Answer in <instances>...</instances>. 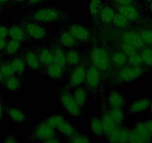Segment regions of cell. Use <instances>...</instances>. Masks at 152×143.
Here are the masks:
<instances>
[{
	"mask_svg": "<svg viewBox=\"0 0 152 143\" xmlns=\"http://www.w3.org/2000/svg\"><path fill=\"white\" fill-rule=\"evenodd\" d=\"M1 63H2V62H1V58H0V66H1V64H2Z\"/></svg>",
	"mask_w": 152,
	"mask_h": 143,
	"instance_id": "91938a15",
	"label": "cell"
},
{
	"mask_svg": "<svg viewBox=\"0 0 152 143\" xmlns=\"http://www.w3.org/2000/svg\"><path fill=\"white\" fill-rule=\"evenodd\" d=\"M25 31L31 38L34 39V40H42L46 37V29L37 23H28L26 24Z\"/></svg>",
	"mask_w": 152,
	"mask_h": 143,
	"instance_id": "30bf717a",
	"label": "cell"
},
{
	"mask_svg": "<svg viewBox=\"0 0 152 143\" xmlns=\"http://www.w3.org/2000/svg\"><path fill=\"white\" fill-rule=\"evenodd\" d=\"M7 45V41L5 39L0 38V51L5 49Z\"/></svg>",
	"mask_w": 152,
	"mask_h": 143,
	"instance_id": "7dc6e473",
	"label": "cell"
},
{
	"mask_svg": "<svg viewBox=\"0 0 152 143\" xmlns=\"http://www.w3.org/2000/svg\"><path fill=\"white\" fill-rule=\"evenodd\" d=\"M151 100L148 98H141L134 101L129 107V111L132 114L142 113L148 110Z\"/></svg>",
	"mask_w": 152,
	"mask_h": 143,
	"instance_id": "4fadbf2b",
	"label": "cell"
},
{
	"mask_svg": "<svg viewBox=\"0 0 152 143\" xmlns=\"http://www.w3.org/2000/svg\"><path fill=\"white\" fill-rule=\"evenodd\" d=\"M102 0H90L88 5L89 12L93 17L99 15L101 10L102 8Z\"/></svg>",
	"mask_w": 152,
	"mask_h": 143,
	"instance_id": "836d02e7",
	"label": "cell"
},
{
	"mask_svg": "<svg viewBox=\"0 0 152 143\" xmlns=\"http://www.w3.org/2000/svg\"><path fill=\"white\" fill-rule=\"evenodd\" d=\"M114 1L118 5H131V4H133V0H114Z\"/></svg>",
	"mask_w": 152,
	"mask_h": 143,
	"instance_id": "bcb514c9",
	"label": "cell"
},
{
	"mask_svg": "<svg viewBox=\"0 0 152 143\" xmlns=\"http://www.w3.org/2000/svg\"><path fill=\"white\" fill-rule=\"evenodd\" d=\"M121 49H122V52H123L128 57L137 53L139 51L138 49H136L134 46H131V45L128 44L126 43H123V42L121 44Z\"/></svg>",
	"mask_w": 152,
	"mask_h": 143,
	"instance_id": "b9f144b4",
	"label": "cell"
},
{
	"mask_svg": "<svg viewBox=\"0 0 152 143\" xmlns=\"http://www.w3.org/2000/svg\"><path fill=\"white\" fill-rule=\"evenodd\" d=\"M60 101H61L63 107L65 109L66 111L70 116L75 118H78V116H80V114H81L80 108L81 107L78 106V104L76 103L72 95L66 91L63 92L61 95Z\"/></svg>",
	"mask_w": 152,
	"mask_h": 143,
	"instance_id": "277c9868",
	"label": "cell"
},
{
	"mask_svg": "<svg viewBox=\"0 0 152 143\" xmlns=\"http://www.w3.org/2000/svg\"><path fill=\"white\" fill-rule=\"evenodd\" d=\"M8 116H9L10 119L14 122L17 123H22L24 122L26 119V113L23 111V110H20L17 107H12L8 110Z\"/></svg>",
	"mask_w": 152,
	"mask_h": 143,
	"instance_id": "cb8c5ba5",
	"label": "cell"
},
{
	"mask_svg": "<svg viewBox=\"0 0 152 143\" xmlns=\"http://www.w3.org/2000/svg\"><path fill=\"white\" fill-rule=\"evenodd\" d=\"M113 24L117 28H125L129 25L130 21L119 13H116L112 21Z\"/></svg>",
	"mask_w": 152,
	"mask_h": 143,
	"instance_id": "d6a6232c",
	"label": "cell"
},
{
	"mask_svg": "<svg viewBox=\"0 0 152 143\" xmlns=\"http://www.w3.org/2000/svg\"><path fill=\"white\" fill-rule=\"evenodd\" d=\"M64 121H65L64 116L60 114H55L48 117L45 122L47 125H49V126L52 127V128H55V129L56 128L57 129Z\"/></svg>",
	"mask_w": 152,
	"mask_h": 143,
	"instance_id": "d590c367",
	"label": "cell"
},
{
	"mask_svg": "<svg viewBox=\"0 0 152 143\" xmlns=\"http://www.w3.org/2000/svg\"><path fill=\"white\" fill-rule=\"evenodd\" d=\"M59 40L62 46L66 48H72L77 44L78 40H76L70 31H64L61 34Z\"/></svg>",
	"mask_w": 152,
	"mask_h": 143,
	"instance_id": "d6986e66",
	"label": "cell"
},
{
	"mask_svg": "<svg viewBox=\"0 0 152 143\" xmlns=\"http://www.w3.org/2000/svg\"><path fill=\"white\" fill-rule=\"evenodd\" d=\"M72 96L80 107H82L86 104L87 101V98H88L87 91L85 89L82 88V87H78L77 89H75V91L73 92Z\"/></svg>",
	"mask_w": 152,
	"mask_h": 143,
	"instance_id": "ffe728a7",
	"label": "cell"
},
{
	"mask_svg": "<svg viewBox=\"0 0 152 143\" xmlns=\"http://www.w3.org/2000/svg\"><path fill=\"white\" fill-rule=\"evenodd\" d=\"M5 87L11 92H16L20 89L21 86V82L20 79L16 76L10 77V78H6L5 81Z\"/></svg>",
	"mask_w": 152,
	"mask_h": 143,
	"instance_id": "1f68e13d",
	"label": "cell"
},
{
	"mask_svg": "<svg viewBox=\"0 0 152 143\" xmlns=\"http://www.w3.org/2000/svg\"><path fill=\"white\" fill-rule=\"evenodd\" d=\"M9 0H0V5H4V4L7 3Z\"/></svg>",
	"mask_w": 152,
	"mask_h": 143,
	"instance_id": "db71d44e",
	"label": "cell"
},
{
	"mask_svg": "<svg viewBox=\"0 0 152 143\" xmlns=\"http://www.w3.org/2000/svg\"><path fill=\"white\" fill-rule=\"evenodd\" d=\"M69 31L73 35V37L80 42L88 41L91 37L90 31L81 25H72L70 27Z\"/></svg>",
	"mask_w": 152,
	"mask_h": 143,
	"instance_id": "8fae6325",
	"label": "cell"
},
{
	"mask_svg": "<svg viewBox=\"0 0 152 143\" xmlns=\"http://www.w3.org/2000/svg\"><path fill=\"white\" fill-rule=\"evenodd\" d=\"M148 110H149V113H150V115H151V119H152V101L150 104V106H149Z\"/></svg>",
	"mask_w": 152,
	"mask_h": 143,
	"instance_id": "f5cc1de1",
	"label": "cell"
},
{
	"mask_svg": "<svg viewBox=\"0 0 152 143\" xmlns=\"http://www.w3.org/2000/svg\"><path fill=\"white\" fill-rule=\"evenodd\" d=\"M8 36L11 39L22 42L26 39V31L23 30L20 26H12L8 29Z\"/></svg>",
	"mask_w": 152,
	"mask_h": 143,
	"instance_id": "7402d4cb",
	"label": "cell"
},
{
	"mask_svg": "<svg viewBox=\"0 0 152 143\" xmlns=\"http://www.w3.org/2000/svg\"><path fill=\"white\" fill-rule=\"evenodd\" d=\"M128 63L131 66H142V59L141 54L137 53L131 55L128 58Z\"/></svg>",
	"mask_w": 152,
	"mask_h": 143,
	"instance_id": "ab89813d",
	"label": "cell"
},
{
	"mask_svg": "<svg viewBox=\"0 0 152 143\" xmlns=\"http://www.w3.org/2000/svg\"><path fill=\"white\" fill-rule=\"evenodd\" d=\"M134 131L137 133L140 136H141L143 139H145L147 142H150L152 141V137L149 134L147 128H146L145 124L144 121H141V122H138L135 125V128H134Z\"/></svg>",
	"mask_w": 152,
	"mask_h": 143,
	"instance_id": "4316f807",
	"label": "cell"
},
{
	"mask_svg": "<svg viewBox=\"0 0 152 143\" xmlns=\"http://www.w3.org/2000/svg\"><path fill=\"white\" fill-rule=\"evenodd\" d=\"M8 36V28L5 26H0V38L5 39Z\"/></svg>",
	"mask_w": 152,
	"mask_h": 143,
	"instance_id": "ee69618b",
	"label": "cell"
},
{
	"mask_svg": "<svg viewBox=\"0 0 152 143\" xmlns=\"http://www.w3.org/2000/svg\"><path fill=\"white\" fill-rule=\"evenodd\" d=\"M69 142L72 143H87L90 142V139L87 136L76 134L72 137L69 138Z\"/></svg>",
	"mask_w": 152,
	"mask_h": 143,
	"instance_id": "7bdbcfd3",
	"label": "cell"
},
{
	"mask_svg": "<svg viewBox=\"0 0 152 143\" xmlns=\"http://www.w3.org/2000/svg\"><path fill=\"white\" fill-rule=\"evenodd\" d=\"M53 63L61 66L65 67L66 65V53L61 48L56 47L53 51Z\"/></svg>",
	"mask_w": 152,
	"mask_h": 143,
	"instance_id": "484cf974",
	"label": "cell"
},
{
	"mask_svg": "<svg viewBox=\"0 0 152 143\" xmlns=\"http://www.w3.org/2000/svg\"><path fill=\"white\" fill-rule=\"evenodd\" d=\"M101 81L100 70L94 66H90L87 69L85 82L91 90H96L99 87Z\"/></svg>",
	"mask_w": 152,
	"mask_h": 143,
	"instance_id": "5b68a950",
	"label": "cell"
},
{
	"mask_svg": "<svg viewBox=\"0 0 152 143\" xmlns=\"http://www.w3.org/2000/svg\"><path fill=\"white\" fill-rule=\"evenodd\" d=\"M107 102L110 107H117V108H122L125 104V98L122 95L117 91H113L110 93Z\"/></svg>",
	"mask_w": 152,
	"mask_h": 143,
	"instance_id": "9a60e30c",
	"label": "cell"
},
{
	"mask_svg": "<svg viewBox=\"0 0 152 143\" xmlns=\"http://www.w3.org/2000/svg\"><path fill=\"white\" fill-rule=\"evenodd\" d=\"M38 57L41 65L47 67L50 64L53 63V52L49 49L44 48L41 49L38 54Z\"/></svg>",
	"mask_w": 152,
	"mask_h": 143,
	"instance_id": "44dd1931",
	"label": "cell"
},
{
	"mask_svg": "<svg viewBox=\"0 0 152 143\" xmlns=\"http://www.w3.org/2000/svg\"><path fill=\"white\" fill-rule=\"evenodd\" d=\"M141 56L142 59V64L146 67L151 68L152 67V47L145 46L141 49Z\"/></svg>",
	"mask_w": 152,
	"mask_h": 143,
	"instance_id": "f546056e",
	"label": "cell"
},
{
	"mask_svg": "<svg viewBox=\"0 0 152 143\" xmlns=\"http://www.w3.org/2000/svg\"><path fill=\"white\" fill-rule=\"evenodd\" d=\"M146 2H148V3H150L151 2H152V0H145Z\"/></svg>",
	"mask_w": 152,
	"mask_h": 143,
	"instance_id": "680465c9",
	"label": "cell"
},
{
	"mask_svg": "<svg viewBox=\"0 0 152 143\" xmlns=\"http://www.w3.org/2000/svg\"><path fill=\"white\" fill-rule=\"evenodd\" d=\"M11 66L14 69L15 73L22 74L26 70V63L25 62V60L20 58H16L11 62Z\"/></svg>",
	"mask_w": 152,
	"mask_h": 143,
	"instance_id": "e575fe53",
	"label": "cell"
},
{
	"mask_svg": "<svg viewBox=\"0 0 152 143\" xmlns=\"http://www.w3.org/2000/svg\"><path fill=\"white\" fill-rule=\"evenodd\" d=\"M4 142L6 143H15L17 142V139L14 136H8L6 139H5Z\"/></svg>",
	"mask_w": 152,
	"mask_h": 143,
	"instance_id": "c3c4849f",
	"label": "cell"
},
{
	"mask_svg": "<svg viewBox=\"0 0 152 143\" xmlns=\"http://www.w3.org/2000/svg\"><path fill=\"white\" fill-rule=\"evenodd\" d=\"M128 142L133 143H147V142L143 139L141 136L139 135L134 130H131L130 131L129 140Z\"/></svg>",
	"mask_w": 152,
	"mask_h": 143,
	"instance_id": "60d3db41",
	"label": "cell"
},
{
	"mask_svg": "<svg viewBox=\"0 0 152 143\" xmlns=\"http://www.w3.org/2000/svg\"><path fill=\"white\" fill-rule=\"evenodd\" d=\"M60 142V140L58 139V138H57L56 136H53V137H52V138H50V139H49L48 140H46V142H49V143H57V142Z\"/></svg>",
	"mask_w": 152,
	"mask_h": 143,
	"instance_id": "681fc988",
	"label": "cell"
},
{
	"mask_svg": "<svg viewBox=\"0 0 152 143\" xmlns=\"http://www.w3.org/2000/svg\"><path fill=\"white\" fill-rule=\"evenodd\" d=\"M140 35L145 46L152 47V30L143 29L140 32Z\"/></svg>",
	"mask_w": 152,
	"mask_h": 143,
	"instance_id": "f35d334b",
	"label": "cell"
},
{
	"mask_svg": "<svg viewBox=\"0 0 152 143\" xmlns=\"http://www.w3.org/2000/svg\"><path fill=\"white\" fill-rule=\"evenodd\" d=\"M151 30H152V23H151Z\"/></svg>",
	"mask_w": 152,
	"mask_h": 143,
	"instance_id": "94428289",
	"label": "cell"
},
{
	"mask_svg": "<svg viewBox=\"0 0 152 143\" xmlns=\"http://www.w3.org/2000/svg\"><path fill=\"white\" fill-rule=\"evenodd\" d=\"M57 129L62 135L65 136L68 138H71L77 134V131L74 126L66 121H64Z\"/></svg>",
	"mask_w": 152,
	"mask_h": 143,
	"instance_id": "603a6c76",
	"label": "cell"
},
{
	"mask_svg": "<svg viewBox=\"0 0 152 143\" xmlns=\"http://www.w3.org/2000/svg\"><path fill=\"white\" fill-rule=\"evenodd\" d=\"M101 119H102V125H103L104 134L107 136L112 134L116 129V128L119 126L116 122H114L113 119H112V117H111L108 112L104 113Z\"/></svg>",
	"mask_w": 152,
	"mask_h": 143,
	"instance_id": "5bb4252c",
	"label": "cell"
},
{
	"mask_svg": "<svg viewBox=\"0 0 152 143\" xmlns=\"http://www.w3.org/2000/svg\"><path fill=\"white\" fill-rule=\"evenodd\" d=\"M66 64L70 66H77L81 62V55L75 50H69L66 53Z\"/></svg>",
	"mask_w": 152,
	"mask_h": 143,
	"instance_id": "4dcf8cb0",
	"label": "cell"
},
{
	"mask_svg": "<svg viewBox=\"0 0 152 143\" xmlns=\"http://www.w3.org/2000/svg\"><path fill=\"white\" fill-rule=\"evenodd\" d=\"M144 122H145V124L146 128H147L149 134H150L151 136L152 137V119H148V120L144 121Z\"/></svg>",
	"mask_w": 152,
	"mask_h": 143,
	"instance_id": "f6af8a7d",
	"label": "cell"
},
{
	"mask_svg": "<svg viewBox=\"0 0 152 143\" xmlns=\"http://www.w3.org/2000/svg\"><path fill=\"white\" fill-rule=\"evenodd\" d=\"M87 69L84 66H77L72 72L69 77L70 86L73 87H78L85 81Z\"/></svg>",
	"mask_w": 152,
	"mask_h": 143,
	"instance_id": "8992f818",
	"label": "cell"
},
{
	"mask_svg": "<svg viewBox=\"0 0 152 143\" xmlns=\"http://www.w3.org/2000/svg\"><path fill=\"white\" fill-rule=\"evenodd\" d=\"M130 131L128 128L119 125L112 134L107 136L108 141L110 142H128Z\"/></svg>",
	"mask_w": 152,
	"mask_h": 143,
	"instance_id": "9c48e42d",
	"label": "cell"
},
{
	"mask_svg": "<svg viewBox=\"0 0 152 143\" xmlns=\"http://www.w3.org/2000/svg\"><path fill=\"white\" fill-rule=\"evenodd\" d=\"M3 114H4V107L2 102L0 101V122H1V121H2V118H3Z\"/></svg>",
	"mask_w": 152,
	"mask_h": 143,
	"instance_id": "f907efd6",
	"label": "cell"
},
{
	"mask_svg": "<svg viewBox=\"0 0 152 143\" xmlns=\"http://www.w3.org/2000/svg\"><path fill=\"white\" fill-rule=\"evenodd\" d=\"M64 68L56 63H52L48 66L46 69V73L48 76L53 80H58L62 78L64 75Z\"/></svg>",
	"mask_w": 152,
	"mask_h": 143,
	"instance_id": "e0dca14e",
	"label": "cell"
},
{
	"mask_svg": "<svg viewBox=\"0 0 152 143\" xmlns=\"http://www.w3.org/2000/svg\"><path fill=\"white\" fill-rule=\"evenodd\" d=\"M33 18L40 23H55L61 20V13L55 8H43L34 13Z\"/></svg>",
	"mask_w": 152,
	"mask_h": 143,
	"instance_id": "3957f363",
	"label": "cell"
},
{
	"mask_svg": "<svg viewBox=\"0 0 152 143\" xmlns=\"http://www.w3.org/2000/svg\"><path fill=\"white\" fill-rule=\"evenodd\" d=\"M25 62L26 66L33 70H37L40 67V62L39 60V57L32 51H28L24 57Z\"/></svg>",
	"mask_w": 152,
	"mask_h": 143,
	"instance_id": "2e32d148",
	"label": "cell"
},
{
	"mask_svg": "<svg viewBox=\"0 0 152 143\" xmlns=\"http://www.w3.org/2000/svg\"><path fill=\"white\" fill-rule=\"evenodd\" d=\"M128 57L123 52H115L111 57V62L115 66L121 67L128 63Z\"/></svg>",
	"mask_w": 152,
	"mask_h": 143,
	"instance_id": "d4e9b609",
	"label": "cell"
},
{
	"mask_svg": "<svg viewBox=\"0 0 152 143\" xmlns=\"http://www.w3.org/2000/svg\"><path fill=\"white\" fill-rule=\"evenodd\" d=\"M118 13L123 15L130 22L137 21L140 18V11L135 6L131 5H119L117 8Z\"/></svg>",
	"mask_w": 152,
	"mask_h": 143,
	"instance_id": "7c38bea8",
	"label": "cell"
},
{
	"mask_svg": "<svg viewBox=\"0 0 152 143\" xmlns=\"http://www.w3.org/2000/svg\"><path fill=\"white\" fill-rule=\"evenodd\" d=\"M3 80H4L3 76H2V73H1V72H0V83L2 82V81H3Z\"/></svg>",
	"mask_w": 152,
	"mask_h": 143,
	"instance_id": "11a10c76",
	"label": "cell"
},
{
	"mask_svg": "<svg viewBox=\"0 0 152 143\" xmlns=\"http://www.w3.org/2000/svg\"><path fill=\"white\" fill-rule=\"evenodd\" d=\"M20 43L21 42L18 41V40H13V39H11L9 41L7 42L6 47H5V50H6L7 53L11 55L17 53L20 48Z\"/></svg>",
	"mask_w": 152,
	"mask_h": 143,
	"instance_id": "74e56055",
	"label": "cell"
},
{
	"mask_svg": "<svg viewBox=\"0 0 152 143\" xmlns=\"http://www.w3.org/2000/svg\"><path fill=\"white\" fill-rule=\"evenodd\" d=\"M14 1L17 2H23V1H25V0H14Z\"/></svg>",
	"mask_w": 152,
	"mask_h": 143,
	"instance_id": "6f0895ef",
	"label": "cell"
},
{
	"mask_svg": "<svg viewBox=\"0 0 152 143\" xmlns=\"http://www.w3.org/2000/svg\"><path fill=\"white\" fill-rule=\"evenodd\" d=\"M55 136V128H52L49 125L43 122L40 125H37L34 130V136L40 141L46 142L49 139Z\"/></svg>",
	"mask_w": 152,
	"mask_h": 143,
	"instance_id": "ba28073f",
	"label": "cell"
},
{
	"mask_svg": "<svg viewBox=\"0 0 152 143\" xmlns=\"http://www.w3.org/2000/svg\"><path fill=\"white\" fill-rule=\"evenodd\" d=\"M90 59L93 66L100 71H107L110 68L111 58L108 52L102 47H94L90 52Z\"/></svg>",
	"mask_w": 152,
	"mask_h": 143,
	"instance_id": "6da1fadb",
	"label": "cell"
},
{
	"mask_svg": "<svg viewBox=\"0 0 152 143\" xmlns=\"http://www.w3.org/2000/svg\"><path fill=\"white\" fill-rule=\"evenodd\" d=\"M122 41L134 46L138 50H141L145 46L140 34L134 31H125L122 35Z\"/></svg>",
	"mask_w": 152,
	"mask_h": 143,
	"instance_id": "52a82bcc",
	"label": "cell"
},
{
	"mask_svg": "<svg viewBox=\"0 0 152 143\" xmlns=\"http://www.w3.org/2000/svg\"><path fill=\"white\" fill-rule=\"evenodd\" d=\"M145 72L142 66H127L119 70L117 78L121 82L129 83L138 79Z\"/></svg>",
	"mask_w": 152,
	"mask_h": 143,
	"instance_id": "7a4b0ae2",
	"label": "cell"
},
{
	"mask_svg": "<svg viewBox=\"0 0 152 143\" xmlns=\"http://www.w3.org/2000/svg\"><path fill=\"white\" fill-rule=\"evenodd\" d=\"M0 72L2 73L4 79L14 76V74H15V72H14L11 63H5L1 64Z\"/></svg>",
	"mask_w": 152,
	"mask_h": 143,
	"instance_id": "8d00e7d4",
	"label": "cell"
},
{
	"mask_svg": "<svg viewBox=\"0 0 152 143\" xmlns=\"http://www.w3.org/2000/svg\"><path fill=\"white\" fill-rule=\"evenodd\" d=\"M116 14V11L113 8L108 5H105V6L102 7L100 13H99V17H100L102 23H104V24H109V23H112L113 19Z\"/></svg>",
	"mask_w": 152,
	"mask_h": 143,
	"instance_id": "ac0fdd59",
	"label": "cell"
},
{
	"mask_svg": "<svg viewBox=\"0 0 152 143\" xmlns=\"http://www.w3.org/2000/svg\"><path fill=\"white\" fill-rule=\"evenodd\" d=\"M149 10H150L151 12L152 13V2H151L150 3H149Z\"/></svg>",
	"mask_w": 152,
	"mask_h": 143,
	"instance_id": "9f6ffc18",
	"label": "cell"
},
{
	"mask_svg": "<svg viewBox=\"0 0 152 143\" xmlns=\"http://www.w3.org/2000/svg\"><path fill=\"white\" fill-rule=\"evenodd\" d=\"M108 113L110 115L114 122H116L118 125H122V122H124V119H125V112L122 110V108L111 107Z\"/></svg>",
	"mask_w": 152,
	"mask_h": 143,
	"instance_id": "83f0119b",
	"label": "cell"
},
{
	"mask_svg": "<svg viewBox=\"0 0 152 143\" xmlns=\"http://www.w3.org/2000/svg\"><path fill=\"white\" fill-rule=\"evenodd\" d=\"M43 0H27L28 3L30 5H34V4L40 3V2H43Z\"/></svg>",
	"mask_w": 152,
	"mask_h": 143,
	"instance_id": "816d5d0a",
	"label": "cell"
},
{
	"mask_svg": "<svg viewBox=\"0 0 152 143\" xmlns=\"http://www.w3.org/2000/svg\"><path fill=\"white\" fill-rule=\"evenodd\" d=\"M90 130L92 133L96 136H102V134H104L102 119L98 117L92 118L90 121Z\"/></svg>",
	"mask_w": 152,
	"mask_h": 143,
	"instance_id": "f1b7e54d",
	"label": "cell"
}]
</instances>
